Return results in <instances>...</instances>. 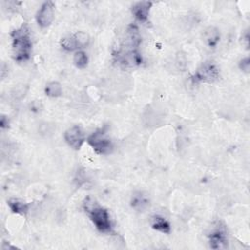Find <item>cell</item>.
Instances as JSON below:
<instances>
[{
  "label": "cell",
  "mask_w": 250,
  "mask_h": 250,
  "mask_svg": "<svg viewBox=\"0 0 250 250\" xmlns=\"http://www.w3.org/2000/svg\"><path fill=\"white\" fill-rule=\"evenodd\" d=\"M83 209L99 231L104 233L111 232L112 226L109 214L95 198L87 196L83 201Z\"/></svg>",
  "instance_id": "1"
},
{
  "label": "cell",
  "mask_w": 250,
  "mask_h": 250,
  "mask_svg": "<svg viewBox=\"0 0 250 250\" xmlns=\"http://www.w3.org/2000/svg\"><path fill=\"white\" fill-rule=\"evenodd\" d=\"M12 49L13 57L19 62H25L29 59L31 53V40L27 26L21 25L12 32Z\"/></svg>",
  "instance_id": "2"
},
{
  "label": "cell",
  "mask_w": 250,
  "mask_h": 250,
  "mask_svg": "<svg viewBox=\"0 0 250 250\" xmlns=\"http://www.w3.org/2000/svg\"><path fill=\"white\" fill-rule=\"evenodd\" d=\"M87 143L98 154H109L113 149L112 142L104 129L97 130L91 134L87 139Z\"/></svg>",
  "instance_id": "3"
},
{
  "label": "cell",
  "mask_w": 250,
  "mask_h": 250,
  "mask_svg": "<svg viewBox=\"0 0 250 250\" xmlns=\"http://www.w3.org/2000/svg\"><path fill=\"white\" fill-rule=\"evenodd\" d=\"M115 62L124 68H133L139 66L142 62V56L137 49H125L119 48L113 53Z\"/></svg>",
  "instance_id": "4"
},
{
  "label": "cell",
  "mask_w": 250,
  "mask_h": 250,
  "mask_svg": "<svg viewBox=\"0 0 250 250\" xmlns=\"http://www.w3.org/2000/svg\"><path fill=\"white\" fill-rule=\"evenodd\" d=\"M220 71L217 64L211 61L204 62L195 71L192 76V81L195 83H212L219 78Z\"/></svg>",
  "instance_id": "5"
},
{
  "label": "cell",
  "mask_w": 250,
  "mask_h": 250,
  "mask_svg": "<svg viewBox=\"0 0 250 250\" xmlns=\"http://www.w3.org/2000/svg\"><path fill=\"white\" fill-rule=\"evenodd\" d=\"M209 244L213 249H224L228 246V237H227V229L225 226L220 223L213 229L211 233L209 234Z\"/></svg>",
  "instance_id": "6"
},
{
  "label": "cell",
  "mask_w": 250,
  "mask_h": 250,
  "mask_svg": "<svg viewBox=\"0 0 250 250\" xmlns=\"http://www.w3.org/2000/svg\"><path fill=\"white\" fill-rule=\"evenodd\" d=\"M64 140L70 147L78 150L85 141L84 132L80 126L74 125L64 132Z\"/></svg>",
  "instance_id": "7"
},
{
  "label": "cell",
  "mask_w": 250,
  "mask_h": 250,
  "mask_svg": "<svg viewBox=\"0 0 250 250\" xmlns=\"http://www.w3.org/2000/svg\"><path fill=\"white\" fill-rule=\"evenodd\" d=\"M54 3L51 1L44 2L36 14V21L42 28L48 27L54 20Z\"/></svg>",
  "instance_id": "8"
},
{
  "label": "cell",
  "mask_w": 250,
  "mask_h": 250,
  "mask_svg": "<svg viewBox=\"0 0 250 250\" xmlns=\"http://www.w3.org/2000/svg\"><path fill=\"white\" fill-rule=\"evenodd\" d=\"M142 38L138 27L135 24H130L125 32V37L121 44V48L126 49H137L141 44Z\"/></svg>",
  "instance_id": "9"
},
{
  "label": "cell",
  "mask_w": 250,
  "mask_h": 250,
  "mask_svg": "<svg viewBox=\"0 0 250 250\" xmlns=\"http://www.w3.org/2000/svg\"><path fill=\"white\" fill-rule=\"evenodd\" d=\"M151 6H152V2L139 1L133 4L131 11L138 21L142 22H146L148 20V14Z\"/></svg>",
  "instance_id": "10"
},
{
  "label": "cell",
  "mask_w": 250,
  "mask_h": 250,
  "mask_svg": "<svg viewBox=\"0 0 250 250\" xmlns=\"http://www.w3.org/2000/svg\"><path fill=\"white\" fill-rule=\"evenodd\" d=\"M131 207L137 212L145 211L149 205L148 196L143 191H136L131 197Z\"/></svg>",
  "instance_id": "11"
},
{
  "label": "cell",
  "mask_w": 250,
  "mask_h": 250,
  "mask_svg": "<svg viewBox=\"0 0 250 250\" xmlns=\"http://www.w3.org/2000/svg\"><path fill=\"white\" fill-rule=\"evenodd\" d=\"M220 38H221L220 31L215 26H208L203 31V40L209 48H212V49L216 48L218 43L220 42Z\"/></svg>",
  "instance_id": "12"
},
{
  "label": "cell",
  "mask_w": 250,
  "mask_h": 250,
  "mask_svg": "<svg viewBox=\"0 0 250 250\" xmlns=\"http://www.w3.org/2000/svg\"><path fill=\"white\" fill-rule=\"evenodd\" d=\"M150 226L153 229L162 233H169L171 231L170 223L164 217L159 215H154L151 217Z\"/></svg>",
  "instance_id": "13"
},
{
  "label": "cell",
  "mask_w": 250,
  "mask_h": 250,
  "mask_svg": "<svg viewBox=\"0 0 250 250\" xmlns=\"http://www.w3.org/2000/svg\"><path fill=\"white\" fill-rule=\"evenodd\" d=\"M8 206L10 207L11 211L15 214H19V215H25L28 212V204L17 199V198H11L7 201Z\"/></svg>",
  "instance_id": "14"
},
{
  "label": "cell",
  "mask_w": 250,
  "mask_h": 250,
  "mask_svg": "<svg viewBox=\"0 0 250 250\" xmlns=\"http://www.w3.org/2000/svg\"><path fill=\"white\" fill-rule=\"evenodd\" d=\"M62 86L59 82L57 81H52V82H49L46 87H45V94L48 96V97H51V98H58L62 95Z\"/></svg>",
  "instance_id": "15"
},
{
  "label": "cell",
  "mask_w": 250,
  "mask_h": 250,
  "mask_svg": "<svg viewBox=\"0 0 250 250\" xmlns=\"http://www.w3.org/2000/svg\"><path fill=\"white\" fill-rule=\"evenodd\" d=\"M73 63L77 68H84L88 63V57L83 51H77L73 56Z\"/></svg>",
  "instance_id": "16"
},
{
  "label": "cell",
  "mask_w": 250,
  "mask_h": 250,
  "mask_svg": "<svg viewBox=\"0 0 250 250\" xmlns=\"http://www.w3.org/2000/svg\"><path fill=\"white\" fill-rule=\"evenodd\" d=\"M61 46L62 47V49H64L65 51H73L75 49H77V44L75 41V38L73 35L70 36H66L62 38L61 40Z\"/></svg>",
  "instance_id": "17"
},
{
  "label": "cell",
  "mask_w": 250,
  "mask_h": 250,
  "mask_svg": "<svg viewBox=\"0 0 250 250\" xmlns=\"http://www.w3.org/2000/svg\"><path fill=\"white\" fill-rule=\"evenodd\" d=\"M73 36L75 38V41H76V44H77L78 48H84L89 44L90 38H89V35L86 32L77 31L76 33L73 34Z\"/></svg>",
  "instance_id": "18"
},
{
  "label": "cell",
  "mask_w": 250,
  "mask_h": 250,
  "mask_svg": "<svg viewBox=\"0 0 250 250\" xmlns=\"http://www.w3.org/2000/svg\"><path fill=\"white\" fill-rule=\"evenodd\" d=\"M239 68L244 71L245 73H248L249 70H250V60H249V57H246V58H243L242 60H240L239 62Z\"/></svg>",
  "instance_id": "19"
},
{
  "label": "cell",
  "mask_w": 250,
  "mask_h": 250,
  "mask_svg": "<svg viewBox=\"0 0 250 250\" xmlns=\"http://www.w3.org/2000/svg\"><path fill=\"white\" fill-rule=\"evenodd\" d=\"M0 125H1V128H2V129H4V128L8 127V125H9V121H8V118H6V116L2 115L1 120H0Z\"/></svg>",
  "instance_id": "20"
}]
</instances>
